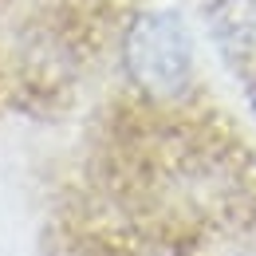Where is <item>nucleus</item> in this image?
<instances>
[{
    "instance_id": "obj_2",
    "label": "nucleus",
    "mask_w": 256,
    "mask_h": 256,
    "mask_svg": "<svg viewBox=\"0 0 256 256\" xmlns=\"http://www.w3.org/2000/svg\"><path fill=\"white\" fill-rule=\"evenodd\" d=\"M248 98H252V110H256V87H252V95H248Z\"/></svg>"
},
{
    "instance_id": "obj_1",
    "label": "nucleus",
    "mask_w": 256,
    "mask_h": 256,
    "mask_svg": "<svg viewBox=\"0 0 256 256\" xmlns=\"http://www.w3.org/2000/svg\"><path fill=\"white\" fill-rule=\"evenodd\" d=\"M126 67L138 87L154 95H174L190 83L193 40L174 12H150L134 20L126 36Z\"/></svg>"
}]
</instances>
